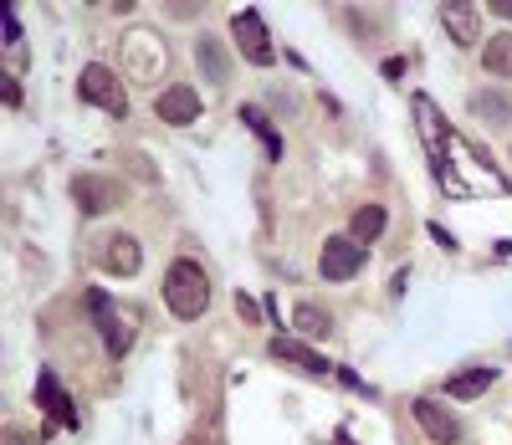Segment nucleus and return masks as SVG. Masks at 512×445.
Listing matches in <instances>:
<instances>
[{"mask_svg": "<svg viewBox=\"0 0 512 445\" xmlns=\"http://www.w3.org/2000/svg\"><path fill=\"white\" fill-rule=\"evenodd\" d=\"M164 302H169V313H175L180 323H195L205 307H210V277H205V266L180 256V261H169V272H164Z\"/></svg>", "mask_w": 512, "mask_h": 445, "instance_id": "1", "label": "nucleus"}, {"mask_svg": "<svg viewBox=\"0 0 512 445\" xmlns=\"http://www.w3.org/2000/svg\"><path fill=\"white\" fill-rule=\"evenodd\" d=\"M415 123H420V139H425V154H431L436 180H446V159H451V149H456L451 123L441 118V108H436L431 98H415Z\"/></svg>", "mask_w": 512, "mask_h": 445, "instance_id": "2", "label": "nucleus"}, {"mask_svg": "<svg viewBox=\"0 0 512 445\" xmlns=\"http://www.w3.org/2000/svg\"><path fill=\"white\" fill-rule=\"evenodd\" d=\"M88 313L103 333V348L113 353V359H123L128 343H134V313H123L118 302H108V292H88Z\"/></svg>", "mask_w": 512, "mask_h": 445, "instance_id": "3", "label": "nucleus"}, {"mask_svg": "<svg viewBox=\"0 0 512 445\" xmlns=\"http://www.w3.org/2000/svg\"><path fill=\"white\" fill-rule=\"evenodd\" d=\"M231 41H236V52H241L251 67L277 62V47H272V31H267L262 11H236V16H231Z\"/></svg>", "mask_w": 512, "mask_h": 445, "instance_id": "4", "label": "nucleus"}, {"mask_svg": "<svg viewBox=\"0 0 512 445\" xmlns=\"http://www.w3.org/2000/svg\"><path fill=\"white\" fill-rule=\"evenodd\" d=\"M77 93L88 98L93 108L113 113V118H123V113H128L123 82H118V77H113V67H103V62H88V67H82V77H77Z\"/></svg>", "mask_w": 512, "mask_h": 445, "instance_id": "5", "label": "nucleus"}, {"mask_svg": "<svg viewBox=\"0 0 512 445\" xmlns=\"http://www.w3.org/2000/svg\"><path fill=\"white\" fill-rule=\"evenodd\" d=\"M318 272H323L328 282H354V277L364 272V246H359L354 236H328Z\"/></svg>", "mask_w": 512, "mask_h": 445, "instance_id": "6", "label": "nucleus"}, {"mask_svg": "<svg viewBox=\"0 0 512 445\" xmlns=\"http://www.w3.org/2000/svg\"><path fill=\"white\" fill-rule=\"evenodd\" d=\"M36 410L47 415L57 430H77V405H72V394L57 384V374H41L36 379Z\"/></svg>", "mask_w": 512, "mask_h": 445, "instance_id": "7", "label": "nucleus"}, {"mask_svg": "<svg viewBox=\"0 0 512 445\" xmlns=\"http://www.w3.org/2000/svg\"><path fill=\"white\" fill-rule=\"evenodd\" d=\"M272 359L277 364H287V369H303V374H313V379H323V374H338L318 348H308L303 338H272Z\"/></svg>", "mask_w": 512, "mask_h": 445, "instance_id": "8", "label": "nucleus"}, {"mask_svg": "<svg viewBox=\"0 0 512 445\" xmlns=\"http://www.w3.org/2000/svg\"><path fill=\"white\" fill-rule=\"evenodd\" d=\"M415 420H420L425 440H436V445H456L461 440V420L441 405V399H415Z\"/></svg>", "mask_w": 512, "mask_h": 445, "instance_id": "9", "label": "nucleus"}, {"mask_svg": "<svg viewBox=\"0 0 512 445\" xmlns=\"http://www.w3.org/2000/svg\"><path fill=\"white\" fill-rule=\"evenodd\" d=\"M154 113L169 123V128H185L200 118V98H195V87H164V93L154 98Z\"/></svg>", "mask_w": 512, "mask_h": 445, "instance_id": "10", "label": "nucleus"}, {"mask_svg": "<svg viewBox=\"0 0 512 445\" xmlns=\"http://www.w3.org/2000/svg\"><path fill=\"white\" fill-rule=\"evenodd\" d=\"M441 26L451 31V41L472 47V41L482 36V11H477V6H466V0H446V6H441Z\"/></svg>", "mask_w": 512, "mask_h": 445, "instance_id": "11", "label": "nucleus"}, {"mask_svg": "<svg viewBox=\"0 0 512 445\" xmlns=\"http://www.w3.org/2000/svg\"><path fill=\"white\" fill-rule=\"evenodd\" d=\"M72 200H77L82 215H103L118 200V185H103L98 174H77V180H72Z\"/></svg>", "mask_w": 512, "mask_h": 445, "instance_id": "12", "label": "nucleus"}, {"mask_svg": "<svg viewBox=\"0 0 512 445\" xmlns=\"http://www.w3.org/2000/svg\"><path fill=\"white\" fill-rule=\"evenodd\" d=\"M139 261H144V251H139L134 236H113L103 246V266H108L113 277H139Z\"/></svg>", "mask_w": 512, "mask_h": 445, "instance_id": "13", "label": "nucleus"}, {"mask_svg": "<svg viewBox=\"0 0 512 445\" xmlns=\"http://www.w3.org/2000/svg\"><path fill=\"white\" fill-rule=\"evenodd\" d=\"M384 205H364V210H354V220H349V236L359 241V246H369V241H379L384 236Z\"/></svg>", "mask_w": 512, "mask_h": 445, "instance_id": "14", "label": "nucleus"}, {"mask_svg": "<svg viewBox=\"0 0 512 445\" xmlns=\"http://www.w3.org/2000/svg\"><path fill=\"white\" fill-rule=\"evenodd\" d=\"M492 379H497L492 369H461V374L446 379V394H451V399H477V394H487Z\"/></svg>", "mask_w": 512, "mask_h": 445, "instance_id": "15", "label": "nucleus"}, {"mask_svg": "<svg viewBox=\"0 0 512 445\" xmlns=\"http://www.w3.org/2000/svg\"><path fill=\"white\" fill-rule=\"evenodd\" d=\"M482 67H487L492 77H512V36H507V31L492 36L487 47H482Z\"/></svg>", "mask_w": 512, "mask_h": 445, "instance_id": "16", "label": "nucleus"}, {"mask_svg": "<svg viewBox=\"0 0 512 445\" xmlns=\"http://www.w3.org/2000/svg\"><path fill=\"white\" fill-rule=\"evenodd\" d=\"M241 123L256 133V139H262V149H267L272 159H282V139H277V128L262 118V108H241Z\"/></svg>", "mask_w": 512, "mask_h": 445, "instance_id": "17", "label": "nucleus"}, {"mask_svg": "<svg viewBox=\"0 0 512 445\" xmlns=\"http://www.w3.org/2000/svg\"><path fill=\"white\" fill-rule=\"evenodd\" d=\"M292 318H297V328H303V333H313V338H323L333 323H328V313H323V307H313V302H297L292 307Z\"/></svg>", "mask_w": 512, "mask_h": 445, "instance_id": "18", "label": "nucleus"}, {"mask_svg": "<svg viewBox=\"0 0 512 445\" xmlns=\"http://www.w3.org/2000/svg\"><path fill=\"white\" fill-rule=\"evenodd\" d=\"M236 307H241V318H246V323H262V313H256V302H251V297L236 292Z\"/></svg>", "mask_w": 512, "mask_h": 445, "instance_id": "19", "label": "nucleus"}, {"mask_svg": "<svg viewBox=\"0 0 512 445\" xmlns=\"http://www.w3.org/2000/svg\"><path fill=\"white\" fill-rule=\"evenodd\" d=\"M21 41V21H16V11H6V47H16Z\"/></svg>", "mask_w": 512, "mask_h": 445, "instance_id": "20", "label": "nucleus"}, {"mask_svg": "<svg viewBox=\"0 0 512 445\" xmlns=\"http://www.w3.org/2000/svg\"><path fill=\"white\" fill-rule=\"evenodd\" d=\"M0 87H6V103H11V108H16V103H21V82H16V77H11V72H6V82H0Z\"/></svg>", "mask_w": 512, "mask_h": 445, "instance_id": "21", "label": "nucleus"}, {"mask_svg": "<svg viewBox=\"0 0 512 445\" xmlns=\"http://www.w3.org/2000/svg\"><path fill=\"white\" fill-rule=\"evenodd\" d=\"M487 11H492V16H507V21H512V0H487Z\"/></svg>", "mask_w": 512, "mask_h": 445, "instance_id": "22", "label": "nucleus"}, {"mask_svg": "<svg viewBox=\"0 0 512 445\" xmlns=\"http://www.w3.org/2000/svg\"><path fill=\"white\" fill-rule=\"evenodd\" d=\"M6 445H41V440H31V435H21V430H11V435H6Z\"/></svg>", "mask_w": 512, "mask_h": 445, "instance_id": "23", "label": "nucleus"}]
</instances>
